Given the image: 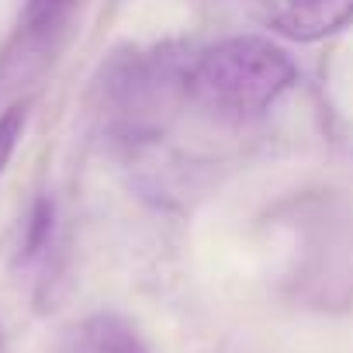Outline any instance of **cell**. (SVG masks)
Masks as SVG:
<instances>
[{"label": "cell", "mask_w": 353, "mask_h": 353, "mask_svg": "<svg viewBox=\"0 0 353 353\" xmlns=\"http://www.w3.org/2000/svg\"><path fill=\"white\" fill-rule=\"evenodd\" d=\"M291 83V56L260 35L225 39L188 66V101L219 121L260 118Z\"/></svg>", "instance_id": "2"}, {"label": "cell", "mask_w": 353, "mask_h": 353, "mask_svg": "<svg viewBox=\"0 0 353 353\" xmlns=\"http://www.w3.org/2000/svg\"><path fill=\"white\" fill-rule=\"evenodd\" d=\"M52 232H56V205H52V198H39L28 212L25 236H21V246H18L21 267H42L49 260Z\"/></svg>", "instance_id": "6"}, {"label": "cell", "mask_w": 353, "mask_h": 353, "mask_svg": "<svg viewBox=\"0 0 353 353\" xmlns=\"http://www.w3.org/2000/svg\"><path fill=\"white\" fill-rule=\"evenodd\" d=\"M77 8L80 0H25L18 25L0 52V87L39 73L56 56V49L70 35Z\"/></svg>", "instance_id": "3"}, {"label": "cell", "mask_w": 353, "mask_h": 353, "mask_svg": "<svg viewBox=\"0 0 353 353\" xmlns=\"http://www.w3.org/2000/svg\"><path fill=\"white\" fill-rule=\"evenodd\" d=\"M59 353H149V346L121 315L101 312L77 322L66 332Z\"/></svg>", "instance_id": "5"}, {"label": "cell", "mask_w": 353, "mask_h": 353, "mask_svg": "<svg viewBox=\"0 0 353 353\" xmlns=\"http://www.w3.org/2000/svg\"><path fill=\"white\" fill-rule=\"evenodd\" d=\"M21 132H25V104H14V108H8L4 114H0V173L8 170Z\"/></svg>", "instance_id": "7"}, {"label": "cell", "mask_w": 353, "mask_h": 353, "mask_svg": "<svg viewBox=\"0 0 353 353\" xmlns=\"http://www.w3.org/2000/svg\"><path fill=\"white\" fill-rule=\"evenodd\" d=\"M250 11L291 42H319L353 18V0H250Z\"/></svg>", "instance_id": "4"}, {"label": "cell", "mask_w": 353, "mask_h": 353, "mask_svg": "<svg viewBox=\"0 0 353 353\" xmlns=\"http://www.w3.org/2000/svg\"><path fill=\"white\" fill-rule=\"evenodd\" d=\"M188 66L181 49L114 52L94 80V118L101 132L121 142L156 135L173 108L188 101Z\"/></svg>", "instance_id": "1"}]
</instances>
